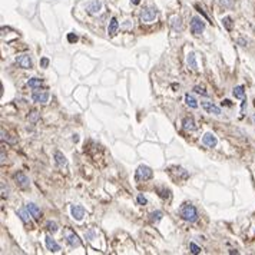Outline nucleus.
<instances>
[{
	"label": "nucleus",
	"instance_id": "1",
	"mask_svg": "<svg viewBox=\"0 0 255 255\" xmlns=\"http://www.w3.org/2000/svg\"><path fill=\"white\" fill-rule=\"evenodd\" d=\"M179 214H181L182 219L188 222H195L198 219V211H196V208L191 203H184L179 209Z\"/></svg>",
	"mask_w": 255,
	"mask_h": 255
},
{
	"label": "nucleus",
	"instance_id": "2",
	"mask_svg": "<svg viewBox=\"0 0 255 255\" xmlns=\"http://www.w3.org/2000/svg\"><path fill=\"white\" fill-rule=\"evenodd\" d=\"M153 176V171L146 165H141L136 171V181H148Z\"/></svg>",
	"mask_w": 255,
	"mask_h": 255
},
{
	"label": "nucleus",
	"instance_id": "3",
	"mask_svg": "<svg viewBox=\"0 0 255 255\" xmlns=\"http://www.w3.org/2000/svg\"><path fill=\"white\" fill-rule=\"evenodd\" d=\"M205 29V23L201 20L199 17H192V22H191V32H192L195 36H199L201 33L203 32Z\"/></svg>",
	"mask_w": 255,
	"mask_h": 255
},
{
	"label": "nucleus",
	"instance_id": "4",
	"mask_svg": "<svg viewBox=\"0 0 255 255\" xmlns=\"http://www.w3.org/2000/svg\"><path fill=\"white\" fill-rule=\"evenodd\" d=\"M158 16V10H156L155 7H148V9H145L143 11H142V15H141V20L145 23H151L155 20V17Z\"/></svg>",
	"mask_w": 255,
	"mask_h": 255
},
{
	"label": "nucleus",
	"instance_id": "5",
	"mask_svg": "<svg viewBox=\"0 0 255 255\" xmlns=\"http://www.w3.org/2000/svg\"><path fill=\"white\" fill-rule=\"evenodd\" d=\"M32 98L37 103H46L49 100V92L48 90H37L36 89L33 92V95H32Z\"/></svg>",
	"mask_w": 255,
	"mask_h": 255
},
{
	"label": "nucleus",
	"instance_id": "6",
	"mask_svg": "<svg viewBox=\"0 0 255 255\" xmlns=\"http://www.w3.org/2000/svg\"><path fill=\"white\" fill-rule=\"evenodd\" d=\"M15 181L17 182V185L20 186V188H23V189H27L30 186L29 178L23 174V172H17V174H15Z\"/></svg>",
	"mask_w": 255,
	"mask_h": 255
},
{
	"label": "nucleus",
	"instance_id": "7",
	"mask_svg": "<svg viewBox=\"0 0 255 255\" xmlns=\"http://www.w3.org/2000/svg\"><path fill=\"white\" fill-rule=\"evenodd\" d=\"M71 214L76 221H82L85 216V208L82 205H72L71 207Z\"/></svg>",
	"mask_w": 255,
	"mask_h": 255
},
{
	"label": "nucleus",
	"instance_id": "8",
	"mask_svg": "<svg viewBox=\"0 0 255 255\" xmlns=\"http://www.w3.org/2000/svg\"><path fill=\"white\" fill-rule=\"evenodd\" d=\"M16 63L22 69H30L32 67V59H30L29 55H20L16 57Z\"/></svg>",
	"mask_w": 255,
	"mask_h": 255
},
{
	"label": "nucleus",
	"instance_id": "9",
	"mask_svg": "<svg viewBox=\"0 0 255 255\" xmlns=\"http://www.w3.org/2000/svg\"><path fill=\"white\" fill-rule=\"evenodd\" d=\"M202 142H203V145H207V146H209V148H215L216 143H218V139H216V136H215L214 133L208 132V133L203 135Z\"/></svg>",
	"mask_w": 255,
	"mask_h": 255
},
{
	"label": "nucleus",
	"instance_id": "10",
	"mask_svg": "<svg viewBox=\"0 0 255 255\" xmlns=\"http://www.w3.org/2000/svg\"><path fill=\"white\" fill-rule=\"evenodd\" d=\"M201 106H202L208 113H212V115H221L222 113L221 107H218L216 105L211 103V102H203V103H201Z\"/></svg>",
	"mask_w": 255,
	"mask_h": 255
},
{
	"label": "nucleus",
	"instance_id": "11",
	"mask_svg": "<svg viewBox=\"0 0 255 255\" xmlns=\"http://www.w3.org/2000/svg\"><path fill=\"white\" fill-rule=\"evenodd\" d=\"M44 241H46V247H48L49 251H52V252H59L60 251V245L57 244L50 235H46Z\"/></svg>",
	"mask_w": 255,
	"mask_h": 255
},
{
	"label": "nucleus",
	"instance_id": "12",
	"mask_svg": "<svg viewBox=\"0 0 255 255\" xmlns=\"http://www.w3.org/2000/svg\"><path fill=\"white\" fill-rule=\"evenodd\" d=\"M66 239H67V244L71 245V247H73V248H78L79 245H80V239H79V237L75 232H67L66 234Z\"/></svg>",
	"mask_w": 255,
	"mask_h": 255
},
{
	"label": "nucleus",
	"instance_id": "13",
	"mask_svg": "<svg viewBox=\"0 0 255 255\" xmlns=\"http://www.w3.org/2000/svg\"><path fill=\"white\" fill-rule=\"evenodd\" d=\"M100 9H102V3L99 0H93V2H90L88 4V11L90 15H98L100 11Z\"/></svg>",
	"mask_w": 255,
	"mask_h": 255
},
{
	"label": "nucleus",
	"instance_id": "14",
	"mask_svg": "<svg viewBox=\"0 0 255 255\" xmlns=\"http://www.w3.org/2000/svg\"><path fill=\"white\" fill-rule=\"evenodd\" d=\"M182 128L185 130H189V132H192V130L196 129V125H195V121L192 118H184L182 119Z\"/></svg>",
	"mask_w": 255,
	"mask_h": 255
},
{
	"label": "nucleus",
	"instance_id": "15",
	"mask_svg": "<svg viewBox=\"0 0 255 255\" xmlns=\"http://www.w3.org/2000/svg\"><path fill=\"white\" fill-rule=\"evenodd\" d=\"M26 208H27V211L30 212V215L33 216V218H40V209H39V207H37L36 203L33 202H29L26 203Z\"/></svg>",
	"mask_w": 255,
	"mask_h": 255
},
{
	"label": "nucleus",
	"instance_id": "16",
	"mask_svg": "<svg viewBox=\"0 0 255 255\" xmlns=\"http://www.w3.org/2000/svg\"><path fill=\"white\" fill-rule=\"evenodd\" d=\"M118 27H119V23H118V20H116V17H112L111 22H109V27H107V34H109L111 37L115 36Z\"/></svg>",
	"mask_w": 255,
	"mask_h": 255
},
{
	"label": "nucleus",
	"instance_id": "17",
	"mask_svg": "<svg viewBox=\"0 0 255 255\" xmlns=\"http://www.w3.org/2000/svg\"><path fill=\"white\" fill-rule=\"evenodd\" d=\"M186 63H188V66L192 69V71H196L198 69V63H196V56L194 52H189L188 56H186Z\"/></svg>",
	"mask_w": 255,
	"mask_h": 255
},
{
	"label": "nucleus",
	"instance_id": "18",
	"mask_svg": "<svg viewBox=\"0 0 255 255\" xmlns=\"http://www.w3.org/2000/svg\"><path fill=\"white\" fill-rule=\"evenodd\" d=\"M55 161L57 163V166H66L67 165V161H66V156L63 155L62 152H55Z\"/></svg>",
	"mask_w": 255,
	"mask_h": 255
},
{
	"label": "nucleus",
	"instance_id": "19",
	"mask_svg": "<svg viewBox=\"0 0 255 255\" xmlns=\"http://www.w3.org/2000/svg\"><path fill=\"white\" fill-rule=\"evenodd\" d=\"M171 25H172L174 30H176V32H182V29H184L181 17H178V16H174V17L171 19Z\"/></svg>",
	"mask_w": 255,
	"mask_h": 255
},
{
	"label": "nucleus",
	"instance_id": "20",
	"mask_svg": "<svg viewBox=\"0 0 255 255\" xmlns=\"http://www.w3.org/2000/svg\"><path fill=\"white\" fill-rule=\"evenodd\" d=\"M17 216H20V219H22L25 224H30V216H29V214L30 212L27 211V208L26 209H17Z\"/></svg>",
	"mask_w": 255,
	"mask_h": 255
},
{
	"label": "nucleus",
	"instance_id": "21",
	"mask_svg": "<svg viewBox=\"0 0 255 255\" xmlns=\"http://www.w3.org/2000/svg\"><path fill=\"white\" fill-rule=\"evenodd\" d=\"M185 102H186V105H188L189 107H192V109H196V107H198V102H196V99L194 96H191L189 93L185 95Z\"/></svg>",
	"mask_w": 255,
	"mask_h": 255
},
{
	"label": "nucleus",
	"instance_id": "22",
	"mask_svg": "<svg viewBox=\"0 0 255 255\" xmlns=\"http://www.w3.org/2000/svg\"><path fill=\"white\" fill-rule=\"evenodd\" d=\"M163 214L161 211H155V212H151L149 214V221L152 222V224H156V222H159L161 219H162Z\"/></svg>",
	"mask_w": 255,
	"mask_h": 255
},
{
	"label": "nucleus",
	"instance_id": "23",
	"mask_svg": "<svg viewBox=\"0 0 255 255\" xmlns=\"http://www.w3.org/2000/svg\"><path fill=\"white\" fill-rule=\"evenodd\" d=\"M43 83V80L39 78H32L27 80V85L30 86V88H33V89H37V88H40V85Z\"/></svg>",
	"mask_w": 255,
	"mask_h": 255
},
{
	"label": "nucleus",
	"instance_id": "24",
	"mask_svg": "<svg viewBox=\"0 0 255 255\" xmlns=\"http://www.w3.org/2000/svg\"><path fill=\"white\" fill-rule=\"evenodd\" d=\"M234 96L237 99H244L245 96V90H244V86H237L234 89Z\"/></svg>",
	"mask_w": 255,
	"mask_h": 255
},
{
	"label": "nucleus",
	"instance_id": "25",
	"mask_svg": "<svg viewBox=\"0 0 255 255\" xmlns=\"http://www.w3.org/2000/svg\"><path fill=\"white\" fill-rule=\"evenodd\" d=\"M222 25H224V27H225L226 30H231V29H232V19L229 17V16L224 17V19H222Z\"/></svg>",
	"mask_w": 255,
	"mask_h": 255
},
{
	"label": "nucleus",
	"instance_id": "26",
	"mask_svg": "<svg viewBox=\"0 0 255 255\" xmlns=\"http://www.w3.org/2000/svg\"><path fill=\"white\" fill-rule=\"evenodd\" d=\"M218 2L222 7H225V9H231L234 6V3H235V0H218Z\"/></svg>",
	"mask_w": 255,
	"mask_h": 255
},
{
	"label": "nucleus",
	"instance_id": "27",
	"mask_svg": "<svg viewBox=\"0 0 255 255\" xmlns=\"http://www.w3.org/2000/svg\"><path fill=\"white\" fill-rule=\"evenodd\" d=\"M85 238L89 241H93L96 238V232H95V229H89L88 232H85Z\"/></svg>",
	"mask_w": 255,
	"mask_h": 255
},
{
	"label": "nucleus",
	"instance_id": "28",
	"mask_svg": "<svg viewBox=\"0 0 255 255\" xmlns=\"http://www.w3.org/2000/svg\"><path fill=\"white\" fill-rule=\"evenodd\" d=\"M46 226H48V229L50 231V232H56L57 231V225H56V222H52V221H48L46 222Z\"/></svg>",
	"mask_w": 255,
	"mask_h": 255
},
{
	"label": "nucleus",
	"instance_id": "29",
	"mask_svg": "<svg viewBox=\"0 0 255 255\" xmlns=\"http://www.w3.org/2000/svg\"><path fill=\"white\" fill-rule=\"evenodd\" d=\"M189 248H191V252H192V254H195V255L201 252V248L198 247L196 244H194V242H191V244H189Z\"/></svg>",
	"mask_w": 255,
	"mask_h": 255
},
{
	"label": "nucleus",
	"instance_id": "30",
	"mask_svg": "<svg viewBox=\"0 0 255 255\" xmlns=\"http://www.w3.org/2000/svg\"><path fill=\"white\" fill-rule=\"evenodd\" d=\"M37 119H39V113L36 111H32V113L29 115V121L30 122H36Z\"/></svg>",
	"mask_w": 255,
	"mask_h": 255
},
{
	"label": "nucleus",
	"instance_id": "31",
	"mask_svg": "<svg viewBox=\"0 0 255 255\" xmlns=\"http://www.w3.org/2000/svg\"><path fill=\"white\" fill-rule=\"evenodd\" d=\"M194 90H195L196 93H202L203 96H208V92H205V89L201 88V86H195V88H194Z\"/></svg>",
	"mask_w": 255,
	"mask_h": 255
},
{
	"label": "nucleus",
	"instance_id": "32",
	"mask_svg": "<svg viewBox=\"0 0 255 255\" xmlns=\"http://www.w3.org/2000/svg\"><path fill=\"white\" fill-rule=\"evenodd\" d=\"M138 202H139V205H145V203H146V198H145L142 194H139V195H138Z\"/></svg>",
	"mask_w": 255,
	"mask_h": 255
},
{
	"label": "nucleus",
	"instance_id": "33",
	"mask_svg": "<svg viewBox=\"0 0 255 255\" xmlns=\"http://www.w3.org/2000/svg\"><path fill=\"white\" fill-rule=\"evenodd\" d=\"M9 189L7 188H4V184H2V196H3V198H7V196H9Z\"/></svg>",
	"mask_w": 255,
	"mask_h": 255
},
{
	"label": "nucleus",
	"instance_id": "34",
	"mask_svg": "<svg viewBox=\"0 0 255 255\" xmlns=\"http://www.w3.org/2000/svg\"><path fill=\"white\" fill-rule=\"evenodd\" d=\"M67 40H69V42H76V40H78V36H76V34H73V33H69V34H67Z\"/></svg>",
	"mask_w": 255,
	"mask_h": 255
},
{
	"label": "nucleus",
	"instance_id": "35",
	"mask_svg": "<svg viewBox=\"0 0 255 255\" xmlns=\"http://www.w3.org/2000/svg\"><path fill=\"white\" fill-rule=\"evenodd\" d=\"M48 65H49V59L43 57V59L40 60V66H42V67H48Z\"/></svg>",
	"mask_w": 255,
	"mask_h": 255
},
{
	"label": "nucleus",
	"instance_id": "36",
	"mask_svg": "<svg viewBox=\"0 0 255 255\" xmlns=\"http://www.w3.org/2000/svg\"><path fill=\"white\" fill-rule=\"evenodd\" d=\"M130 2H132L133 4H139V3H141V0H130Z\"/></svg>",
	"mask_w": 255,
	"mask_h": 255
},
{
	"label": "nucleus",
	"instance_id": "37",
	"mask_svg": "<svg viewBox=\"0 0 255 255\" xmlns=\"http://www.w3.org/2000/svg\"><path fill=\"white\" fill-rule=\"evenodd\" d=\"M239 43H241V46H247V44H245V42L242 40V39H239Z\"/></svg>",
	"mask_w": 255,
	"mask_h": 255
}]
</instances>
